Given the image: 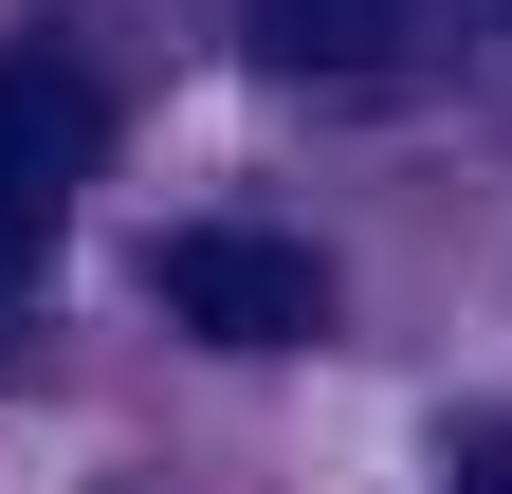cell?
<instances>
[{
    "label": "cell",
    "instance_id": "1",
    "mask_svg": "<svg viewBox=\"0 0 512 494\" xmlns=\"http://www.w3.org/2000/svg\"><path fill=\"white\" fill-rule=\"evenodd\" d=\"M147 293L202 348H311V330H330V257L275 238V220H183L165 257H147Z\"/></svg>",
    "mask_w": 512,
    "mask_h": 494
},
{
    "label": "cell",
    "instance_id": "2",
    "mask_svg": "<svg viewBox=\"0 0 512 494\" xmlns=\"http://www.w3.org/2000/svg\"><path fill=\"white\" fill-rule=\"evenodd\" d=\"M74 183H92V92L55 74V55H0V275L55 257Z\"/></svg>",
    "mask_w": 512,
    "mask_h": 494
},
{
    "label": "cell",
    "instance_id": "3",
    "mask_svg": "<svg viewBox=\"0 0 512 494\" xmlns=\"http://www.w3.org/2000/svg\"><path fill=\"white\" fill-rule=\"evenodd\" d=\"M403 19L421 0H256V55H275V74H366Z\"/></svg>",
    "mask_w": 512,
    "mask_h": 494
}]
</instances>
